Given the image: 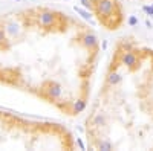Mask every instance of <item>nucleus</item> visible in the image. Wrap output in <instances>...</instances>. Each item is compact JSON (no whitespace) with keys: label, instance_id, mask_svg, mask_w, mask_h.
Wrapping results in <instances>:
<instances>
[{"label":"nucleus","instance_id":"1","mask_svg":"<svg viewBox=\"0 0 153 151\" xmlns=\"http://www.w3.org/2000/svg\"><path fill=\"white\" fill-rule=\"evenodd\" d=\"M0 85L35 98L65 118L84 115L103 49L98 32L71 12L35 5L0 17Z\"/></svg>","mask_w":153,"mask_h":151},{"label":"nucleus","instance_id":"2","mask_svg":"<svg viewBox=\"0 0 153 151\" xmlns=\"http://www.w3.org/2000/svg\"><path fill=\"white\" fill-rule=\"evenodd\" d=\"M91 150L153 151V46L135 35L113 41L84 111Z\"/></svg>","mask_w":153,"mask_h":151},{"label":"nucleus","instance_id":"3","mask_svg":"<svg viewBox=\"0 0 153 151\" xmlns=\"http://www.w3.org/2000/svg\"><path fill=\"white\" fill-rule=\"evenodd\" d=\"M87 9L104 31L117 32L126 23V11L121 0H86Z\"/></svg>","mask_w":153,"mask_h":151}]
</instances>
